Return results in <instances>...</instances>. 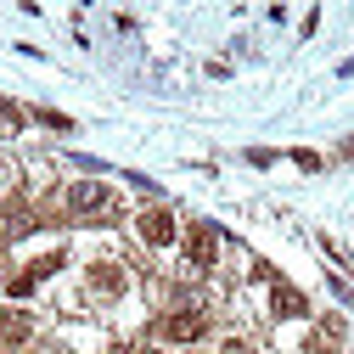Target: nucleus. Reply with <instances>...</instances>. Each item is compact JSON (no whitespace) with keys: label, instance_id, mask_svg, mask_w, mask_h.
Segmentation results:
<instances>
[{"label":"nucleus","instance_id":"423d86ee","mask_svg":"<svg viewBox=\"0 0 354 354\" xmlns=\"http://www.w3.org/2000/svg\"><path fill=\"white\" fill-rule=\"evenodd\" d=\"M270 309H276L281 321H304V315H309L304 292H298V287H287V281H276V287H270Z\"/></svg>","mask_w":354,"mask_h":354},{"label":"nucleus","instance_id":"39448f33","mask_svg":"<svg viewBox=\"0 0 354 354\" xmlns=\"http://www.w3.org/2000/svg\"><path fill=\"white\" fill-rule=\"evenodd\" d=\"M174 231H180V225H174V214H169V208H147V214H141V236H147L152 248H169Z\"/></svg>","mask_w":354,"mask_h":354},{"label":"nucleus","instance_id":"1a4fd4ad","mask_svg":"<svg viewBox=\"0 0 354 354\" xmlns=\"http://www.w3.org/2000/svg\"><path fill=\"white\" fill-rule=\"evenodd\" d=\"M315 354H337V348H315Z\"/></svg>","mask_w":354,"mask_h":354},{"label":"nucleus","instance_id":"9d476101","mask_svg":"<svg viewBox=\"0 0 354 354\" xmlns=\"http://www.w3.org/2000/svg\"><path fill=\"white\" fill-rule=\"evenodd\" d=\"M0 281H6V276H0Z\"/></svg>","mask_w":354,"mask_h":354},{"label":"nucleus","instance_id":"f03ea898","mask_svg":"<svg viewBox=\"0 0 354 354\" xmlns=\"http://www.w3.org/2000/svg\"><path fill=\"white\" fill-rule=\"evenodd\" d=\"M203 309H174V315H163V337L169 343H197L203 337Z\"/></svg>","mask_w":354,"mask_h":354},{"label":"nucleus","instance_id":"0eeeda50","mask_svg":"<svg viewBox=\"0 0 354 354\" xmlns=\"http://www.w3.org/2000/svg\"><path fill=\"white\" fill-rule=\"evenodd\" d=\"M34 337V321L23 309H0V343H28Z\"/></svg>","mask_w":354,"mask_h":354},{"label":"nucleus","instance_id":"f257e3e1","mask_svg":"<svg viewBox=\"0 0 354 354\" xmlns=\"http://www.w3.org/2000/svg\"><path fill=\"white\" fill-rule=\"evenodd\" d=\"M68 208L84 214V219H102V214L113 208V192H107L102 180H79V186H68Z\"/></svg>","mask_w":354,"mask_h":354},{"label":"nucleus","instance_id":"20e7f679","mask_svg":"<svg viewBox=\"0 0 354 354\" xmlns=\"http://www.w3.org/2000/svg\"><path fill=\"white\" fill-rule=\"evenodd\" d=\"M51 270H62V253H46V259H34L23 276H12V298H28V292H34L39 281H46Z\"/></svg>","mask_w":354,"mask_h":354},{"label":"nucleus","instance_id":"7ed1b4c3","mask_svg":"<svg viewBox=\"0 0 354 354\" xmlns=\"http://www.w3.org/2000/svg\"><path fill=\"white\" fill-rule=\"evenodd\" d=\"M214 253H219V231H214V225H192V231H186V259L197 264V270H208Z\"/></svg>","mask_w":354,"mask_h":354},{"label":"nucleus","instance_id":"6e6552de","mask_svg":"<svg viewBox=\"0 0 354 354\" xmlns=\"http://www.w3.org/2000/svg\"><path fill=\"white\" fill-rule=\"evenodd\" d=\"M91 281H96L102 292H118V287H124V270H118V264H96V270H91Z\"/></svg>","mask_w":354,"mask_h":354}]
</instances>
